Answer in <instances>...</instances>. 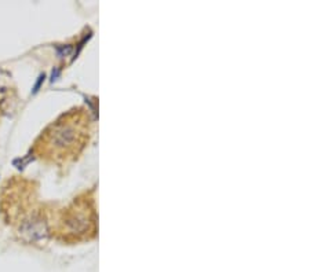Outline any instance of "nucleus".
<instances>
[{"label":"nucleus","mask_w":310,"mask_h":272,"mask_svg":"<svg viewBox=\"0 0 310 272\" xmlns=\"http://www.w3.org/2000/svg\"><path fill=\"white\" fill-rule=\"evenodd\" d=\"M90 135V119L87 113L71 110L54 121L41 132L35 150L40 158L54 162H66L76 158Z\"/></svg>","instance_id":"nucleus-1"},{"label":"nucleus","mask_w":310,"mask_h":272,"mask_svg":"<svg viewBox=\"0 0 310 272\" xmlns=\"http://www.w3.org/2000/svg\"><path fill=\"white\" fill-rule=\"evenodd\" d=\"M95 231V210L90 201L77 200L64 212L59 220L58 235L68 242L89 238Z\"/></svg>","instance_id":"nucleus-2"},{"label":"nucleus","mask_w":310,"mask_h":272,"mask_svg":"<svg viewBox=\"0 0 310 272\" xmlns=\"http://www.w3.org/2000/svg\"><path fill=\"white\" fill-rule=\"evenodd\" d=\"M41 81H44V74H41L40 77H39V81H37V84H36V87H35V92L39 89V87H40V84H41Z\"/></svg>","instance_id":"nucleus-3"}]
</instances>
